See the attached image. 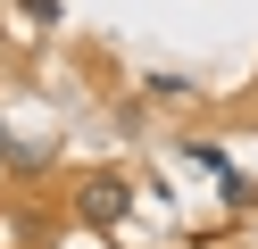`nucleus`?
<instances>
[{
	"label": "nucleus",
	"instance_id": "f257e3e1",
	"mask_svg": "<svg viewBox=\"0 0 258 249\" xmlns=\"http://www.w3.org/2000/svg\"><path fill=\"white\" fill-rule=\"evenodd\" d=\"M75 216H84L92 232H117L125 216H134V183L125 175H84L75 183Z\"/></svg>",
	"mask_w": 258,
	"mask_h": 249
},
{
	"label": "nucleus",
	"instance_id": "f03ea898",
	"mask_svg": "<svg viewBox=\"0 0 258 249\" xmlns=\"http://www.w3.org/2000/svg\"><path fill=\"white\" fill-rule=\"evenodd\" d=\"M17 9L34 17V25H50V17H58V0H17Z\"/></svg>",
	"mask_w": 258,
	"mask_h": 249
},
{
	"label": "nucleus",
	"instance_id": "7ed1b4c3",
	"mask_svg": "<svg viewBox=\"0 0 258 249\" xmlns=\"http://www.w3.org/2000/svg\"><path fill=\"white\" fill-rule=\"evenodd\" d=\"M0 158H9V133H0Z\"/></svg>",
	"mask_w": 258,
	"mask_h": 249
}]
</instances>
